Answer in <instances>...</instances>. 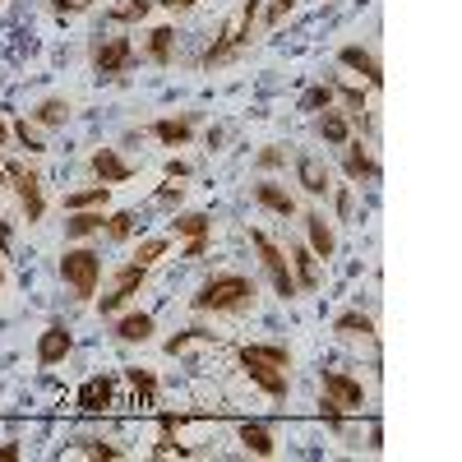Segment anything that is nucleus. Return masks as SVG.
<instances>
[{"label": "nucleus", "instance_id": "nucleus-1", "mask_svg": "<svg viewBox=\"0 0 462 462\" xmlns=\"http://www.w3.org/2000/svg\"><path fill=\"white\" fill-rule=\"evenodd\" d=\"M254 278L245 273H213L195 296H189V305H195L199 315H236V310H250L254 305Z\"/></svg>", "mask_w": 462, "mask_h": 462}, {"label": "nucleus", "instance_id": "nucleus-2", "mask_svg": "<svg viewBox=\"0 0 462 462\" xmlns=\"http://www.w3.org/2000/svg\"><path fill=\"white\" fill-rule=\"evenodd\" d=\"M254 19H259V0H241V5L226 14V23H222V32H217V42L204 51V65H208V69H217V65H226L231 56H236V51L250 42Z\"/></svg>", "mask_w": 462, "mask_h": 462}, {"label": "nucleus", "instance_id": "nucleus-3", "mask_svg": "<svg viewBox=\"0 0 462 462\" xmlns=\"http://www.w3.org/2000/svg\"><path fill=\"white\" fill-rule=\"evenodd\" d=\"M60 278H65V287L79 296V300H88V296L97 291V282H102V254L88 250V245L65 250V259H60Z\"/></svg>", "mask_w": 462, "mask_h": 462}, {"label": "nucleus", "instance_id": "nucleus-4", "mask_svg": "<svg viewBox=\"0 0 462 462\" xmlns=\"http://www.w3.org/2000/svg\"><path fill=\"white\" fill-rule=\"evenodd\" d=\"M250 245L259 250V263H263L268 282H273V291H278L282 300L300 296V291H296V278H291V263H287V250H282V245H273V241L263 236V231H250Z\"/></svg>", "mask_w": 462, "mask_h": 462}, {"label": "nucleus", "instance_id": "nucleus-5", "mask_svg": "<svg viewBox=\"0 0 462 462\" xmlns=\"http://www.w3.org/2000/svg\"><path fill=\"white\" fill-rule=\"evenodd\" d=\"M5 180L14 185V195H19V208H23V217H28V222H42V213H47L42 176H37V171H28L19 158H10V162H5Z\"/></svg>", "mask_w": 462, "mask_h": 462}, {"label": "nucleus", "instance_id": "nucleus-6", "mask_svg": "<svg viewBox=\"0 0 462 462\" xmlns=\"http://www.w3.org/2000/svg\"><path fill=\"white\" fill-rule=\"evenodd\" d=\"M148 282V268L143 263H121V268H116V273H111V291L97 300V310H102V319H111L116 310H121V305L130 300V296H139V287Z\"/></svg>", "mask_w": 462, "mask_h": 462}, {"label": "nucleus", "instance_id": "nucleus-7", "mask_svg": "<svg viewBox=\"0 0 462 462\" xmlns=\"http://www.w3.org/2000/svg\"><path fill=\"white\" fill-rule=\"evenodd\" d=\"M134 65V42L121 32H111V37H97L93 42V69L102 74V79H116V74H125Z\"/></svg>", "mask_w": 462, "mask_h": 462}, {"label": "nucleus", "instance_id": "nucleus-8", "mask_svg": "<svg viewBox=\"0 0 462 462\" xmlns=\"http://www.w3.org/2000/svg\"><path fill=\"white\" fill-rule=\"evenodd\" d=\"M241 356V370H245V379L254 383L259 393H268V398H287V370H278V365H268V361H254L250 352H236Z\"/></svg>", "mask_w": 462, "mask_h": 462}, {"label": "nucleus", "instance_id": "nucleus-9", "mask_svg": "<svg viewBox=\"0 0 462 462\" xmlns=\"http://www.w3.org/2000/svg\"><path fill=\"white\" fill-rule=\"evenodd\" d=\"M74 352V333L56 319L42 328V337H37V365H60L65 356Z\"/></svg>", "mask_w": 462, "mask_h": 462}, {"label": "nucleus", "instance_id": "nucleus-10", "mask_svg": "<svg viewBox=\"0 0 462 462\" xmlns=\"http://www.w3.org/2000/svg\"><path fill=\"white\" fill-rule=\"evenodd\" d=\"M74 402H79V411H88V416L106 411V407L116 402V379H111V374H93V379H84V383H79V393H74Z\"/></svg>", "mask_w": 462, "mask_h": 462}, {"label": "nucleus", "instance_id": "nucleus-11", "mask_svg": "<svg viewBox=\"0 0 462 462\" xmlns=\"http://www.w3.org/2000/svg\"><path fill=\"white\" fill-rule=\"evenodd\" d=\"M342 171H346V180H379V162L370 158V148L361 143V139H346L342 143Z\"/></svg>", "mask_w": 462, "mask_h": 462}, {"label": "nucleus", "instance_id": "nucleus-12", "mask_svg": "<svg viewBox=\"0 0 462 462\" xmlns=\"http://www.w3.org/2000/svg\"><path fill=\"white\" fill-rule=\"evenodd\" d=\"M337 65L352 69V74H361L370 88H383V65H379L374 51H365V47H342V51H337Z\"/></svg>", "mask_w": 462, "mask_h": 462}, {"label": "nucleus", "instance_id": "nucleus-13", "mask_svg": "<svg viewBox=\"0 0 462 462\" xmlns=\"http://www.w3.org/2000/svg\"><path fill=\"white\" fill-rule=\"evenodd\" d=\"M148 134L167 143V148H185L189 139H195V111H185V116H167V121H152Z\"/></svg>", "mask_w": 462, "mask_h": 462}, {"label": "nucleus", "instance_id": "nucleus-14", "mask_svg": "<svg viewBox=\"0 0 462 462\" xmlns=\"http://www.w3.org/2000/svg\"><path fill=\"white\" fill-rule=\"evenodd\" d=\"M287 263H291L296 291H319V259H315L310 245H291L287 250Z\"/></svg>", "mask_w": 462, "mask_h": 462}, {"label": "nucleus", "instance_id": "nucleus-15", "mask_svg": "<svg viewBox=\"0 0 462 462\" xmlns=\"http://www.w3.org/2000/svg\"><path fill=\"white\" fill-rule=\"evenodd\" d=\"M324 398H333L337 407H361L365 402V389H361V379H352V374L324 370Z\"/></svg>", "mask_w": 462, "mask_h": 462}, {"label": "nucleus", "instance_id": "nucleus-16", "mask_svg": "<svg viewBox=\"0 0 462 462\" xmlns=\"http://www.w3.org/2000/svg\"><path fill=\"white\" fill-rule=\"evenodd\" d=\"M296 185L305 189V195H328L333 189V176H328V167L319 162V158H310V152H305V158H296Z\"/></svg>", "mask_w": 462, "mask_h": 462}, {"label": "nucleus", "instance_id": "nucleus-17", "mask_svg": "<svg viewBox=\"0 0 462 462\" xmlns=\"http://www.w3.org/2000/svg\"><path fill=\"white\" fill-rule=\"evenodd\" d=\"M93 176H97L102 185H125V180L134 176V167H130L116 148H97V152H93Z\"/></svg>", "mask_w": 462, "mask_h": 462}, {"label": "nucleus", "instance_id": "nucleus-18", "mask_svg": "<svg viewBox=\"0 0 462 462\" xmlns=\"http://www.w3.org/2000/svg\"><path fill=\"white\" fill-rule=\"evenodd\" d=\"M305 245L315 250V259H333L337 236H333V226L324 222V213H305Z\"/></svg>", "mask_w": 462, "mask_h": 462}, {"label": "nucleus", "instance_id": "nucleus-19", "mask_svg": "<svg viewBox=\"0 0 462 462\" xmlns=\"http://www.w3.org/2000/svg\"><path fill=\"white\" fill-rule=\"evenodd\" d=\"M254 199H259V208L278 213V217H291V213H296V199L287 195L278 180H259V185H254Z\"/></svg>", "mask_w": 462, "mask_h": 462}, {"label": "nucleus", "instance_id": "nucleus-20", "mask_svg": "<svg viewBox=\"0 0 462 462\" xmlns=\"http://www.w3.org/2000/svg\"><path fill=\"white\" fill-rule=\"evenodd\" d=\"M148 60H152V65H162V69L176 60V28L158 23V28L148 32Z\"/></svg>", "mask_w": 462, "mask_h": 462}, {"label": "nucleus", "instance_id": "nucleus-21", "mask_svg": "<svg viewBox=\"0 0 462 462\" xmlns=\"http://www.w3.org/2000/svg\"><path fill=\"white\" fill-rule=\"evenodd\" d=\"M28 121H32V125H42V130H56V125L69 121V102H65V97H42V102L28 111Z\"/></svg>", "mask_w": 462, "mask_h": 462}, {"label": "nucleus", "instance_id": "nucleus-22", "mask_svg": "<svg viewBox=\"0 0 462 462\" xmlns=\"http://www.w3.org/2000/svg\"><path fill=\"white\" fill-rule=\"evenodd\" d=\"M102 226H106L102 208H74L69 222H65V236H69V241H84V236H97Z\"/></svg>", "mask_w": 462, "mask_h": 462}, {"label": "nucleus", "instance_id": "nucleus-23", "mask_svg": "<svg viewBox=\"0 0 462 462\" xmlns=\"http://www.w3.org/2000/svg\"><path fill=\"white\" fill-rule=\"evenodd\" d=\"M152 328H158V324H152L148 310H134V315H121V319H116V337H121V342H148Z\"/></svg>", "mask_w": 462, "mask_h": 462}, {"label": "nucleus", "instance_id": "nucleus-24", "mask_svg": "<svg viewBox=\"0 0 462 462\" xmlns=\"http://www.w3.org/2000/svg\"><path fill=\"white\" fill-rule=\"evenodd\" d=\"M236 435H241L245 453H254V457H273V435H268V426H259V420H241Z\"/></svg>", "mask_w": 462, "mask_h": 462}, {"label": "nucleus", "instance_id": "nucleus-25", "mask_svg": "<svg viewBox=\"0 0 462 462\" xmlns=\"http://www.w3.org/2000/svg\"><path fill=\"white\" fill-rule=\"evenodd\" d=\"M319 134H324V143H333V148H342L346 139H352V121H346L342 111H319Z\"/></svg>", "mask_w": 462, "mask_h": 462}, {"label": "nucleus", "instance_id": "nucleus-26", "mask_svg": "<svg viewBox=\"0 0 462 462\" xmlns=\"http://www.w3.org/2000/svg\"><path fill=\"white\" fill-rule=\"evenodd\" d=\"M333 333H342V337H374V319L361 315V310H342L333 319Z\"/></svg>", "mask_w": 462, "mask_h": 462}, {"label": "nucleus", "instance_id": "nucleus-27", "mask_svg": "<svg viewBox=\"0 0 462 462\" xmlns=\"http://www.w3.org/2000/svg\"><path fill=\"white\" fill-rule=\"evenodd\" d=\"M125 379H130V389L143 398V407L158 402V374H152V370H143V365H125Z\"/></svg>", "mask_w": 462, "mask_h": 462}, {"label": "nucleus", "instance_id": "nucleus-28", "mask_svg": "<svg viewBox=\"0 0 462 462\" xmlns=\"http://www.w3.org/2000/svg\"><path fill=\"white\" fill-rule=\"evenodd\" d=\"M106 199H111V185H88V189H79V195H65V213H74V208H106Z\"/></svg>", "mask_w": 462, "mask_h": 462}, {"label": "nucleus", "instance_id": "nucleus-29", "mask_svg": "<svg viewBox=\"0 0 462 462\" xmlns=\"http://www.w3.org/2000/svg\"><path fill=\"white\" fill-rule=\"evenodd\" d=\"M152 10V0H121V5L106 10V23H143Z\"/></svg>", "mask_w": 462, "mask_h": 462}, {"label": "nucleus", "instance_id": "nucleus-30", "mask_svg": "<svg viewBox=\"0 0 462 462\" xmlns=\"http://www.w3.org/2000/svg\"><path fill=\"white\" fill-rule=\"evenodd\" d=\"M241 352H250L254 361L278 365V370H291V352H287V346H278V342H250V346H241Z\"/></svg>", "mask_w": 462, "mask_h": 462}, {"label": "nucleus", "instance_id": "nucleus-31", "mask_svg": "<svg viewBox=\"0 0 462 462\" xmlns=\"http://www.w3.org/2000/svg\"><path fill=\"white\" fill-rule=\"evenodd\" d=\"M171 226H176V236H185V241H199V236H208V231H213L208 213H180Z\"/></svg>", "mask_w": 462, "mask_h": 462}, {"label": "nucleus", "instance_id": "nucleus-32", "mask_svg": "<svg viewBox=\"0 0 462 462\" xmlns=\"http://www.w3.org/2000/svg\"><path fill=\"white\" fill-rule=\"evenodd\" d=\"M195 342H222V337H213L208 328H185V333H176V337L162 342V352H167V356H180L185 346H195Z\"/></svg>", "mask_w": 462, "mask_h": 462}, {"label": "nucleus", "instance_id": "nucleus-33", "mask_svg": "<svg viewBox=\"0 0 462 462\" xmlns=\"http://www.w3.org/2000/svg\"><path fill=\"white\" fill-rule=\"evenodd\" d=\"M328 88H333V97H342V106H346V111H356V116L365 111V88H356V84H346V79H333Z\"/></svg>", "mask_w": 462, "mask_h": 462}, {"label": "nucleus", "instance_id": "nucleus-34", "mask_svg": "<svg viewBox=\"0 0 462 462\" xmlns=\"http://www.w3.org/2000/svg\"><path fill=\"white\" fill-rule=\"evenodd\" d=\"M296 106H300V111H328V106H333V88H328V84H315V88H305Z\"/></svg>", "mask_w": 462, "mask_h": 462}, {"label": "nucleus", "instance_id": "nucleus-35", "mask_svg": "<svg viewBox=\"0 0 462 462\" xmlns=\"http://www.w3.org/2000/svg\"><path fill=\"white\" fill-rule=\"evenodd\" d=\"M79 453H84V457H102V462L125 457V448H121V444H106V439H79Z\"/></svg>", "mask_w": 462, "mask_h": 462}, {"label": "nucleus", "instance_id": "nucleus-36", "mask_svg": "<svg viewBox=\"0 0 462 462\" xmlns=\"http://www.w3.org/2000/svg\"><path fill=\"white\" fill-rule=\"evenodd\" d=\"M167 245H171L167 236H148V241H143V245L134 250V263H143V268H152V263H158V259L167 254Z\"/></svg>", "mask_w": 462, "mask_h": 462}, {"label": "nucleus", "instance_id": "nucleus-37", "mask_svg": "<svg viewBox=\"0 0 462 462\" xmlns=\"http://www.w3.org/2000/svg\"><path fill=\"white\" fill-rule=\"evenodd\" d=\"M10 139H19L28 152H47V143L42 139H37V130H32V121H28V116H23V121H14L10 125Z\"/></svg>", "mask_w": 462, "mask_h": 462}, {"label": "nucleus", "instance_id": "nucleus-38", "mask_svg": "<svg viewBox=\"0 0 462 462\" xmlns=\"http://www.w3.org/2000/svg\"><path fill=\"white\" fill-rule=\"evenodd\" d=\"M130 231H134V213H130V208H121V213L106 217V236H111V241H130Z\"/></svg>", "mask_w": 462, "mask_h": 462}, {"label": "nucleus", "instance_id": "nucleus-39", "mask_svg": "<svg viewBox=\"0 0 462 462\" xmlns=\"http://www.w3.org/2000/svg\"><path fill=\"white\" fill-rule=\"evenodd\" d=\"M319 420H324L333 435H342V430H346V407H337L333 398H324V402H319Z\"/></svg>", "mask_w": 462, "mask_h": 462}, {"label": "nucleus", "instance_id": "nucleus-40", "mask_svg": "<svg viewBox=\"0 0 462 462\" xmlns=\"http://www.w3.org/2000/svg\"><path fill=\"white\" fill-rule=\"evenodd\" d=\"M282 162H287V152H282V148H273V143L259 148V167H263V171H278Z\"/></svg>", "mask_w": 462, "mask_h": 462}, {"label": "nucleus", "instance_id": "nucleus-41", "mask_svg": "<svg viewBox=\"0 0 462 462\" xmlns=\"http://www.w3.org/2000/svg\"><path fill=\"white\" fill-rule=\"evenodd\" d=\"M328 195H333V204H337V217H342V222L352 217V185H337V189H328Z\"/></svg>", "mask_w": 462, "mask_h": 462}, {"label": "nucleus", "instance_id": "nucleus-42", "mask_svg": "<svg viewBox=\"0 0 462 462\" xmlns=\"http://www.w3.org/2000/svg\"><path fill=\"white\" fill-rule=\"evenodd\" d=\"M291 5H296V0H273V5L259 10V14H263V23H268V28H278V23H282V14H287Z\"/></svg>", "mask_w": 462, "mask_h": 462}, {"label": "nucleus", "instance_id": "nucleus-43", "mask_svg": "<svg viewBox=\"0 0 462 462\" xmlns=\"http://www.w3.org/2000/svg\"><path fill=\"white\" fill-rule=\"evenodd\" d=\"M180 199H185V185H171V180H167V185L158 189V204H167V208L180 204Z\"/></svg>", "mask_w": 462, "mask_h": 462}, {"label": "nucleus", "instance_id": "nucleus-44", "mask_svg": "<svg viewBox=\"0 0 462 462\" xmlns=\"http://www.w3.org/2000/svg\"><path fill=\"white\" fill-rule=\"evenodd\" d=\"M51 5H56V14H84L93 0H51Z\"/></svg>", "mask_w": 462, "mask_h": 462}, {"label": "nucleus", "instance_id": "nucleus-45", "mask_svg": "<svg viewBox=\"0 0 462 462\" xmlns=\"http://www.w3.org/2000/svg\"><path fill=\"white\" fill-rule=\"evenodd\" d=\"M10 250H14V231H10V222H5V217H0V259H5Z\"/></svg>", "mask_w": 462, "mask_h": 462}, {"label": "nucleus", "instance_id": "nucleus-46", "mask_svg": "<svg viewBox=\"0 0 462 462\" xmlns=\"http://www.w3.org/2000/svg\"><path fill=\"white\" fill-rule=\"evenodd\" d=\"M19 457H23L19 439H5V444H0V462H19Z\"/></svg>", "mask_w": 462, "mask_h": 462}, {"label": "nucleus", "instance_id": "nucleus-47", "mask_svg": "<svg viewBox=\"0 0 462 462\" xmlns=\"http://www.w3.org/2000/svg\"><path fill=\"white\" fill-rule=\"evenodd\" d=\"M185 176H189V162L171 158V162H167V180H185Z\"/></svg>", "mask_w": 462, "mask_h": 462}, {"label": "nucleus", "instance_id": "nucleus-48", "mask_svg": "<svg viewBox=\"0 0 462 462\" xmlns=\"http://www.w3.org/2000/svg\"><path fill=\"white\" fill-rule=\"evenodd\" d=\"M204 250H208V236H199V241H185V259H204Z\"/></svg>", "mask_w": 462, "mask_h": 462}, {"label": "nucleus", "instance_id": "nucleus-49", "mask_svg": "<svg viewBox=\"0 0 462 462\" xmlns=\"http://www.w3.org/2000/svg\"><path fill=\"white\" fill-rule=\"evenodd\" d=\"M152 5H167V10H189L195 0H152Z\"/></svg>", "mask_w": 462, "mask_h": 462}, {"label": "nucleus", "instance_id": "nucleus-50", "mask_svg": "<svg viewBox=\"0 0 462 462\" xmlns=\"http://www.w3.org/2000/svg\"><path fill=\"white\" fill-rule=\"evenodd\" d=\"M0 148H10V125L0 121Z\"/></svg>", "mask_w": 462, "mask_h": 462}, {"label": "nucleus", "instance_id": "nucleus-51", "mask_svg": "<svg viewBox=\"0 0 462 462\" xmlns=\"http://www.w3.org/2000/svg\"><path fill=\"white\" fill-rule=\"evenodd\" d=\"M0 287H5V263H0Z\"/></svg>", "mask_w": 462, "mask_h": 462}, {"label": "nucleus", "instance_id": "nucleus-52", "mask_svg": "<svg viewBox=\"0 0 462 462\" xmlns=\"http://www.w3.org/2000/svg\"><path fill=\"white\" fill-rule=\"evenodd\" d=\"M0 189H5V167H0Z\"/></svg>", "mask_w": 462, "mask_h": 462}]
</instances>
